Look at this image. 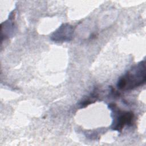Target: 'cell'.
I'll return each mask as SVG.
<instances>
[{"instance_id": "1", "label": "cell", "mask_w": 146, "mask_h": 146, "mask_svg": "<svg viewBox=\"0 0 146 146\" xmlns=\"http://www.w3.org/2000/svg\"><path fill=\"white\" fill-rule=\"evenodd\" d=\"M146 80V67L145 60L133 66L124 75L120 78L117 87L120 90H133L142 86Z\"/></svg>"}, {"instance_id": "2", "label": "cell", "mask_w": 146, "mask_h": 146, "mask_svg": "<svg viewBox=\"0 0 146 146\" xmlns=\"http://www.w3.org/2000/svg\"><path fill=\"white\" fill-rule=\"evenodd\" d=\"M110 108L115 113L113 121L111 127L112 129L121 132L125 125H129L132 124L134 117L132 112L119 110L115 104H110Z\"/></svg>"}, {"instance_id": "3", "label": "cell", "mask_w": 146, "mask_h": 146, "mask_svg": "<svg viewBox=\"0 0 146 146\" xmlns=\"http://www.w3.org/2000/svg\"><path fill=\"white\" fill-rule=\"evenodd\" d=\"M73 27L68 24L62 25L52 35L51 39L55 42H63L71 39Z\"/></svg>"}]
</instances>
